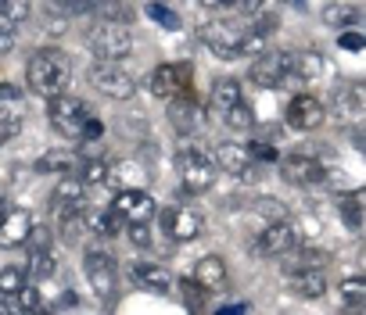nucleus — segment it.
<instances>
[{
	"mask_svg": "<svg viewBox=\"0 0 366 315\" xmlns=\"http://www.w3.org/2000/svg\"><path fill=\"white\" fill-rule=\"evenodd\" d=\"M69 75H72V61L61 47H40L25 65V83L33 93H40V97L61 93L69 86Z\"/></svg>",
	"mask_w": 366,
	"mask_h": 315,
	"instance_id": "nucleus-1",
	"label": "nucleus"
},
{
	"mask_svg": "<svg viewBox=\"0 0 366 315\" xmlns=\"http://www.w3.org/2000/svg\"><path fill=\"white\" fill-rule=\"evenodd\" d=\"M176 176L183 179V190L205 194V190H212V186H216L219 168L212 162V154L205 151L201 144H183L176 151Z\"/></svg>",
	"mask_w": 366,
	"mask_h": 315,
	"instance_id": "nucleus-2",
	"label": "nucleus"
},
{
	"mask_svg": "<svg viewBox=\"0 0 366 315\" xmlns=\"http://www.w3.org/2000/svg\"><path fill=\"white\" fill-rule=\"evenodd\" d=\"M93 115V108L76 97V93H54V97H47V118H51L54 133H61L65 140H79V133H83L87 118Z\"/></svg>",
	"mask_w": 366,
	"mask_h": 315,
	"instance_id": "nucleus-3",
	"label": "nucleus"
},
{
	"mask_svg": "<svg viewBox=\"0 0 366 315\" xmlns=\"http://www.w3.org/2000/svg\"><path fill=\"white\" fill-rule=\"evenodd\" d=\"M90 51H93V58L98 61H122L126 54L133 51V33H130V25L126 22H111V18H104V22H98L90 29Z\"/></svg>",
	"mask_w": 366,
	"mask_h": 315,
	"instance_id": "nucleus-4",
	"label": "nucleus"
},
{
	"mask_svg": "<svg viewBox=\"0 0 366 315\" xmlns=\"http://www.w3.org/2000/svg\"><path fill=\"white\" fill-rule=\"evenodd\" d=\"M83 273H87L90 290L98 294L104 305H115V294H119V262L111 258L108 251H87Z\"/></svg>",
	"mask_w": 366,
	"mask_h": 315,
	"instance_id": "nucleus-5",
	"label": "nucleus"
},
{
	"mask_svg": "<svg viewBox=\"0 0 366 315\" xmlns=\"http://www.w3.org/2000/svg\"><path fill=\"white\" fill-rule=\"evenodd\" d=\"M201 43L219 58H241V40H244V22L233 18H212L201 25Z\"/></svg>",
	"mask_w": 366,
	"mask_h": 315,
	"instance_id": "nucleus-6",
	"label": "nucleus"
},
{
	"mask_svg": "<svg viewBox=\"0 0 366 315\" xmlns=\"http://www.w3.org/2000/svg\"><path fill=\"white\" fill-rule=\"evenodd\" d=\"M148 90L155 97H176V93H194V65L190 61H169L158 65L148 79Z\"/></svg>",
	"mask_w": 366,
	"mask_h": 315,
	"instance_id": "nucleus-7",
	"label": "nucleus"
},
{
	"mask_svg": "<svg viewBox=\"0 0 366 315\" xmlns=\"http://www.w3.org/2000/svg\"><path fill=\"white\" fill-rule=\"evenodd\" d=\"M248 79L262 90H277L284 79H291V51H259L251 58Z\"/></svg>",
	"mask_w": 366,
	"mask_h": 315,
	"instance_id": "nucleus-8",
	"label": "nucleus"
},
{
	"mask_svg": "<svg viewBox=\"0 0 366 315\" xmlns=\"http://www.w3.org/2000/svg\"><path fill=\"white\" fill-rule=\"evenodd\" d=\"M90 79V86L101 93V97L108 101H133V93H137V79L130 72H122L115 65H108V61H101V65H93L87 72Z\"/></svg>",
	"mask_w": 366,
	"mask_h": 315,
	"instance_id": "nucleus-9",
	"label": "nucleus"
},
{
	"mask_svg": "<svg viewBox=\"0 0 366 315\" xmlns=\"http://www.w3.org/2000/svg\"><path fill=\"white\" fill-rule=\"evenodd\" d=\"M298 244V233L288 218H277V223H266L262 233L251 240V255L255 258H280V255H291Z\"/></svg>",
	"mask_w": 366,
	"mask_h": 315,
	"instance_id": "nucleus-10",
	"label": "nucleus"
},
{
	"mask_svg": "<svg viewBox=\"0 0 366 315\" xmlns=\"http://www.w3.org/2000/svg\"><path fill=\"white\" fill-rule=\"evenodd\" d=\"M162 233L176 244L198 240L205 233V218H201V212L187 208V204H169V208H162Z\"/></svg>",
	"mask_w": 366,
	"mask_h": 315,
	"instance_id": "nucleus-11",
	"label": "nucleus"
},
{
	"mask_svg": "<svg viewBox=\"0 0 366 315\" xmlns=\"http://www.w3.org/2000/svg\"><path fill=\"white\" fill-rule=\"evenodd\" d=\"M280 176L295 186H312L327 176V168L312 151H291V154L280 158Z\"/></svg>",
	"mask_w": 366,
	"mask_h": 315,
	"instance_id": "nucleus-12",
	"label": "nucleus"
},
{
	"mask_svg": "<svg viewBox=\"0 0 366 315\" xmlns=\"http://www.w3.org/2000/svg\"><path fill=\"white\" fill-rule=\"evenodd\" d=\"M284 118H288V129H295V133H316L327 122V108L312 93H298V97H291Z\"/></svg>",
	"mask_w": 366,
	"mask_h": 315,
	"instance_id": "nucleus-13",
	"label": "nucleus"
},
{
	"mask_svg": "<svg viewBox=\"0 0 366 315\" xmlns=\"http://www.w3.org/2000/svg\"><path fill=\"white\" fill-rule=\"evenodd\" d=\"M25 125V101L19 86H0V147L14 140Z\"/></svg>",
	"mask_w": 366,
	"mask_h": 315,
	"instance_id": "nucleus-14",
	"label": "nucleus"
},
{
	"mask_svg": "<svg viewBox=\"0 0 366 315\" xmlns=\"http://www.w3.org/2000/svg\"><path fill=\"white\" fill-rule=\"evenodd\" d=\"M111 208H115L126 223H151L155 215V197L144 190V186H122L111 201Z\"/></svg>",
	"mask_w": 366,
	"mask_h": 315,
	"instance_id": "nucleus-15",
	"label": "nucleus"
},
{
	"mask_svg": "<svg viewBox=\"0 0 366 315\" xmlns=\"http://www.w3.org/2000/svg\"><path fill=\"white\" fill-rule=\"evenodd\" d=\"M165 118H169V125L180 136H194L201 129V108L194 101V93H176V97H169Z\"/></svg>",
	"mask_w": 366,
	"mask_h": 315,
	"instance_id": "nucleus-16",
	"label": "nucleus"
},
{
	"mask_svg": "<svg viewBox=\"0 0 366 315\" xmlns=\"http://www.w3.org/2000/svg\"><path fill=\"white\" fill-rule=\"evenodd\" d=\"M29 229H33V215L25 208H19V204H4V208H0V247L4 251L22 247Z\"/></svg>",
	"mask_w": 366,
	"mask_h": 315,
	"instance_id": "nucleus-17",
	"label": "nucleus"
},
{
	"mask_svg": "<svg viewBox=\"0 0 366 315\" xmlns=\"http://www.w3.org/2000/svg\"><path fill=\"white\" fill-rule=\"evenodd\" d=\"M194 283L205 290V294H222L227 290V283H230V269H227V258L222 255H205L198 258L194 265Z\"/></svg>",
	"mask_w": 366,
	"mask_h": 315,
	"instance_id": "nucleus-18",
	"label": "nucleus"
},
{
	"mask_svg": "<svg viewBox=\"0 0 366 315\" xmlns=\"http://www.w3.org/2000/svg\"><path fill=\"white\" fill-rule=\"evenodd\" d=\"M130 279L137 283L140 290H148V294H172V287H176L172 273L165 269V265H158V262H137V265H130Z\"/></svg>",
	"mask_w": 366,
	"mask_h": 315,
	"instance_id": "nucleus-19",
	"label": "nucleus"
},
{
	"mask_svg": "<svg viewBox=\"0 0 366 315\" xmlns=\"http://www.w3.org/2000/svg\"><path fill=\"white\" fill-rule=\"evenodd\" d=\"M212 162H216L219 172H227V176H248L255 158H251L248 144H233V140H227V144H219L212 151Z\"/></svg>",
	"mask_w": 366,
	"mask_h": 315,
	"instance_id": "nucleus-20",
	"label": "nucleus"
},
{
	"mask_svg": "<svg viewBox=\"0 0 366 315\" xmlns=\"http://www.w3.org/2000/svg\"><path fill=\"white\" fill-rule=\"evenodd\" d=\"M237 101H244L241 83H237V79H216L212 93H209V115H212L216 122H222V115H227Z\"/></svg>",
	"mask_w": 366,
	"mask_h": 315,
	"instance_id": "nucleus-21",
	"label": "nucleus"
},
{
	"mask_svg": "<svg viewBox=\"0 0 366 315\" xmlns=\"http://www.w3.org/2000/svg\"><path fill=\"white\" fill-rule=\"evenodd\" d=\"M288 287H291V294L316 301V297L327 294V276H323V269H288Z\"/></svg>",
	"mask_w": 366,
	"mask_h": 315,
	"instance_id": "nucleus-22",
	"label": "nucleus"
},
{
	"mask_svg": "<svg viewBox=\"0 0 366 315\" xmlns=\"http://www.w3.org/2000/svg\"><path fill=\"white\" fill-rule=\"evenodd\" d=\"M83 218H87V233L98 236H119L126 229V218L115 208H87L83 204Z\"/></svg>",
	"mask_w": 366,
	"mask_h": 315,
	"instance_id": "nucleus-23",
	"label": "nucleus"
},
{
	"mask_svg": "<svg viewBox=\"0 0 366 315\" xmlns=\"http://www.w3.org/2000/svg\"><path fill=\"white\" fill-rule=\"evenodd\" d=\"M61 204H87V183L76 172H61L58 176V186L51 194V208H61Z\"/></svg>",
	"mask_w": 366,
	"mask_h": 315,
	"instance_id": "nucleus-24",
	"label": "nucleus"
},
{
	"mask_svg": "<svg viewBox=\"0 0 366 315\" xmlns=\"http://www.w3.org/2000/svg\"><path fill=\"white\" fill-rule=\"evenodd\" d=\"M76 165H79V154L76 151H47V154H40L36 162H33V168L40 172V176H61V172H76Z\"/></svg>",
	"mask_w": 366,
	"mask_h": 315,
	"instance_id": "nucleus-25",
	"label": "nucleus"
},
{
	"mask_svg": "<svg viewBox=\"0 0 366 315\" xmlns=\"http://www.w3.org/2000/svg\"><path fill=\"white\" fill-rule=\"evenodd\" d=\"M108 183H115L119 190L122 186H144L148 183V168L140 162H115V165H108Z\"/></svg>",
	"mask_w": 366,
	"mask_h": 315,
	"instance_id": "nucleus-26",
	"label": "nucleus"
},
{
	"mask_svg": "<svg viewBox=\"0 0 366 315\" xmlns=\"http://www.w3.org/2000/svg\"><path fill=\"white\" fill-rule=\"evenodd\" d=\"M291 75L298 83H316L323 75V58L316 51H301V54H291Z\"/></svg>",
	"mask_w": 366,
	"mask_h": 315,
	"instance_id": "nucleus-27",
	"label": "nucleus"
},
{
	"mask_svg": "<svg viewBox=\"0 0 366 315\" xmlns=\"http://www.w3.org/2000/svg\"><path fill=\"white\" fill-rule=\"evenodd\" d=\"M359 18H363V11L356 4H338L334 0V4L323 8V25H330V29H356Z\"/></svg>",
	"mask_w": 366,
	"mask_h": 315,
	"instance_id": "nucleus-28",
	"label": "nucleus"
},
{
	"mask_svg": "<svg viewBox=\"0 0 366 315\" xmlns=\"http://www.w3.org/2000/svg\"><path fill=\"white\" fill-rule=\"evenodd\" d=\"M222 125L227 129H233V133H248L251 125H255V115H251V104L248 101H237L227 115H222Z\"/></svg>",
	"mask_w": 366,
	"mask_h": 315,
	"instance_id": "nucleus-29",
	"label": "nucleus"
},
{
	"mask_svg": "<svg viewBox=\"0 0 366 315\" xmlns=\"http://www.w3.org/2000/svg\"><path fill=\"white\" fill-rule=\"evenodd\" d=\"M76 172H79V179H83L87 186H98V183H108V162L104 158H79V165H76Z\"/></svg>",
	"mask_w": 366,
	"mask_h": 315,
	"instance_id": "nucleus-30",
	"label": "nucleus"
},
{
	"mask_svg": "<svg viewBox=\"0 0 366 315\" xmlns=\"http://www.w3.org/2000/svg\"><path fill=\"white\" fill-rule=\"evenodd\" d=\"M338 212L345 215L348 229H363V194H359V190H352V194H341V201H338Z\"/></svg>",
	"mask_w": 366,
	"mask_h": 315,
	"instance_id": "nucleus-31",
	"label": "nucleus"
},
{
	"mask_svg": "<svg viewBox=\"0 0 366 315\" xmlns=\"http://www.w3.org/2000/svg\"><path fill=\"white\" fill-rule=\"evenodd\" d=\"M25 276L29 279H51L54 276V255L51 251H36V255H29V265H25Z\"/></svg>",
	"mask_w": 366,
	"mask_h": 315,
	"instance_id": "nucleus-32",
	"label": "nucleus"
},
{
	"mask_svg": "<svg viewBox=\"0 0 366 315\" xmlns=\"http://www.w3.org/2000/svg\"><path fill=\"white\" fill-rule=\"evenodd\" d=\"M334 112H338L341 122H359V115H363L359 93H356V90H341V97H338V104H334Z\"/></svg>",
	"mask_w": 366,
	"mask_h": 315,
	"instance_id": "nucleus-33",
	"label": "nucleus"
},
{
	"mask_svg": "<svg viewBox=\"0 0 366 315\" xmlns=\"http://www.w3.org/2000/svg\"><path fill=\"white\" fill-rule=\"evenodd\" d=\"M29 14H33L29 0H0V22L4 25H19V22L29 18Z\"/></svg>",
	"mask_w": 366,
	"mask_h": 315,
	"instance_id": "nucleus-34",
	"label": "nucleus"
},
{
	"mask_svg": "<svg viewBox=\"0 0 366 315\" xmlns=\"http://www.w3.org/2000/svg\"><path fill=\"white\" fill-rule=\"evenodd\" d=\"M25 265H4L0 269V294H19L25 287Z\"/></svg>",
	"mask_w": 366,
	"mask_h": 315,
	"instance_id": "nucleus-35",
	"label": "nucleus"
},
{
	"mask_svg": "<svg viewBox=\"0 0 366 315\" xmlns=\"http://www.w3.org/2000/svg\"><path fill=\"white\" fill-rule=\"evenodd\" d=\"M148 14H151L158 25H165V29H180V25H183L180 14L172 11L169 4H162V0H151V4H148Z\"/></svg>",
	"mask_w": 366,
	"mask_h": 315,
	"instance_id": "nucleus-36",
	"label": "nucleus"
},
{
	"mask_svg": "<svg viewBox=\"0 0 366 315\" xmlns=\"http://www.w3.org/2000/svg\"><path fill=\"white\" fill-rule=\"evenodd\" d=\"M180 290H183V294H180L183 308H190V312H205V297H209V294H205L194 279H183V283H180Z\"/></svg>",
	"mask_w": 366,
	"mask_h": 315,
	"instance_id": "nucleus-37",
	"label": "nucleus"
},
{
	"mask_svg": "<svg viewBox=\"0 0 366 315\" xmlns=\"http://www.w3.org/2000/svg\"><path fill=\"white\" fill-rule=\"evenodd\" d=\"M98 4H101V0H54L51 8L58 14H65V18H72V14H93Z\"/></svg>",
	"mask_w": 366,
	"mask_h": 315,
	"instance_id": "nucleus-38",
	"label": "nucleus"
},
{
	"mask_svg": "<svg viewBox=\"0 0 366 315\" xmlns=\"http://www.w3.org/2000/svg\"><path fill=\"white\" fill-rule=\"evenodd\" d=\"M330 262V255L327 251H298V258L295 262H288V269H323V265Z\"/></svg>",
	"mask_w": 366,
	"mask_h": 315,
	"instance_id": "nucleus-39",
	"label": "nucleus"
},
{
	"mask_svg": "<svg viewBox=\"0 0 366 315\" xmlns=\"http://www.w3.org/2000/svg\"><path fill=\"white\" fill-rule=\"evenodd\" d=\"M93 14H101V18H111V22H130V18H133V11L126 8L122 0H101Z\"/></svg>",
	"mask_w": 366,
	"mask_h": 315,
	"instance_id": "nucleus-40",
	"label": "nucleus"
},
{
	"mask_svg": "<svg viewBox=\"0 0 366 315\" xmlns=\"http://www.w3.org/2000/svg\"><path fill=\"white\" fill-rule=\"evenodd\" d=\"M40 308H43V294L36 283L25 279V287L19 290V312H40Z\"/></svg>",
	"mask_w": 366,
	"mask_h": 315,
	"instance_id": "nucleus-41",
	"label": "nucleus"
},
{
	"mask_svg": "<svg viewBox=\"0 0 366 315\" xmlns=\"http://www.w3.org/2000/svg\"><path fill=\"white\" fill-rule=\"evenodd\" d=\"M338 290H341V297H345V305H352V308H359V305L366 301V283H363V279H345Z\"/></svg>",
	"mask_w": 366,
	"mask_h": 315,
	"instance_id": "nucleus-42",
	"label": "nucleus"
},
{
	"mask_svg": "<svg viewBox=\"0 0 366 315\" xmlns=\"http://www.w3.org/2000/svg\"><path fill=\"white\" fill-rule=\"evenodd\" d=\"M126 233H130V240L137 247H151V229L148 223H126Z\"/></svg>",
	"mask_w": 366,
	"mask_h": 315,
	"instance_id": "nucleus-43",
	"label": "nucleus"
},
{
	"mask_svg": "<svg viewBox=\"0 0 366 315\" xmlns=\"http://www.w3.org/2000/svg\"><path fill=\"white\" fill-rule=\"evenodd\" d=\"M259 215H266V223H277V218H288V208L280 201H259Z\"/></svg>",
	"mask_w": 366,
	"mask_h": 315,
	"instance_id": "nucleus-44",
	"label": "nucleus"
},
{
	"mask_svg": "<svg viewBox=\"0 0 366 315\" xmlns=\"http://www.w3.org/2000/svg\"><path fill=\"white\" fill-rule=\"evenodd\" d=\"M341 47H345V51H363V33H352V29H348V33H341V40H338Z\"/></svg>",
	"mask_w": 366,
	"mask_h": 315,
	"instance_id": "nucleus-45",
	"label": "nucleus"
},
{
	"mask_svg": "<svg viewBox=\"0 0 366 315\" xmlns=\"http://www.w3.org/2000/svg\"><path fill=\"white\" fill-rule=\"evenodd\" d=\"M14 47V33H11V25H0V54H8Z\"/></svg>",
	"mask_w": 366,
	"mask_h": 315,
	"instance_id": "nucleus-46",
	"label": "nucleus"
},
{
	"mask_svg": "<svg viewBox=\"0 0 366 315\" xmlns=\"http://www.w3.org/2000/svg\"><path fill=\"white\" fill-rule=\"evenodd\" d=\"M0 312H19V294H0Z\"/></svg>",
	"mask_w": 366,
	"mask_h": 315,
	"instance_id": "nucleus-47",
	"label": "nucleus"
},
{
	"mask_svg": "<svg viewBox=\"0 0 366 315\" xmlns=\"http://www.w3.org/2000/svg\"><path fill=\"white\" fill-rule=\"evenodd\" d=\"M205 8H233V0H198Z\"/></svg>",
	"mask_w": 366,
	"mask_h": 315,
	"instance_id": "nucleus-48",
	"label": "nucleus"
},
{
	"mask_svg": "<svg viewBox=\"0 0 366 315\" xmlns=\"http://www.w3.org/2000/svg\"><path fill=\"white\" fill-rule=\"evenodd\" d=\"M222 312H233V315H244V312H248V305H227V308H222Z\"/></svg>",
	"mask_w": 366,
	"mask_h": 315,
	"instance_id": "nucleus-49",
	"label": "nucleus"
}]
</instances>
